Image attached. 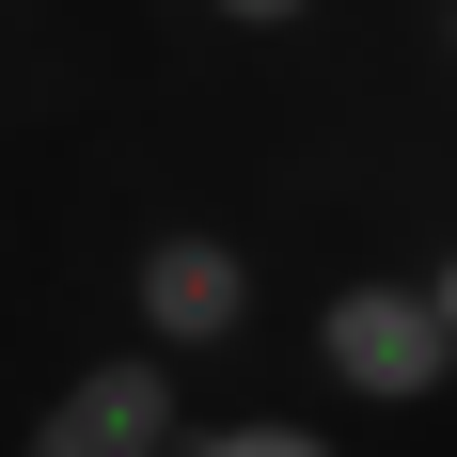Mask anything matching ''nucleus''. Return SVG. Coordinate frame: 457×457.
<instances>
[{
	"label": "nucleus",
	"mask_w": 457,
	"mask_h": 457,
	"mask_svg": "<svg viewBox=\"0 0 457 457\" xmlns=\"http://www.w3.org/2000/svg\"><path fill=\"white\" fill-rule=\"evenodd\" d=\"M316 378L347 411H442V378H457V269H347L316 300Z\"/></svg>",
	"instance_id": "nucleus-1"
},
{
	"label": "nucleus",
	"mask_w": 457,
	"mask_h": 457,
	"mask_svg": "<svg viewBox=\"0 0 457 457\" xmlns=\"http://www.w3.org/2000/svg\"><path fill=\"white\" fill-rule=\"evenodd\" d=\"M127 300H142V347L205 363V347L253 331V253H237L221 221H158V237H142V269H127Z\"/></svg>",
	"instance_id": "nucleus-2"
},
{
	"label": "nucleus",
	"mask_w": 457,
	"mask_h": 457,
	"mask_svg": "<svg viewBox=\"0 0 457 457\" xmlns=\"http://www.w3.org/2000/svg\"><path fill=\"white\" fill-rule=\"evenodd\" d=\"M174 347H111L32 411V457H174Z\"/></svg>",
	"instance_id": "nucleus-3"
},
{
	"label": "nucleus",
	"mask_w": 457,
	"mask_h": 457,
	"mask_svg": "<svg viewBox=\"0 0 457 457\" xmlns=\"http://www.w3.org/2000/svg\"><path fill=\"white\" fill-rule=\"evenodd\" d=\"M174 442H205V457H316V426L300 411H237V426H174Z\"/></svg>",
	"instance_id": "nucleus-4"
},
{
	"label": "nucleus",
	"mask_w": 457,
	"mask_h": 457,
	"mask_svg": "<svg viewBox=\"0 0 457 457\" xmlns=\"http://www.w3.org/2000/svg\"><path fill=\"white\" fill-rule=\"evenodd\" d=\"M221 32H300V16H331V0H205Z\"/></svg>",
	"instance_id": "nucleus-5"
}]
</instances>
